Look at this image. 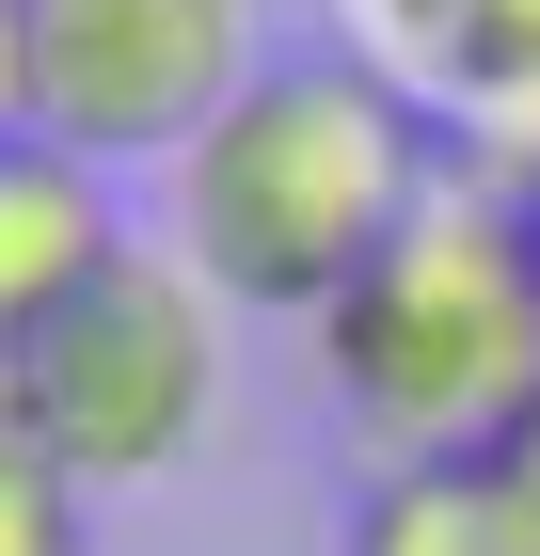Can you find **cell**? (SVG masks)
<instances>
[{"label": "cell", "instance_id": "obj_2", "mask_svg": "<svg viewBox=\"0 0 540 556\" xmlns=\"http://www.w3.org/2000/svg\"><path fill=\"white\" fill-rule=\"evenodd\" d=\"M334 429L381 462H493L540 445V239L508 191H429L398 223V255L318 318Z\"/></svg>", "mask_w": 540, "mask_h": 556}, {"label": "cell", "instance_id": "obj_1", "mask_svg": "<svg viewBox=\"0 0 540 556\" xmlns=\"http://www.w3.org/2000/svg\"><path fill=\"white\" fill-rule=\"evenodd\" d=\"M445 191L429 96H398L366 48H271L208 128L160 160V255L223 302V318H302L398 255V223Z\"/></svg>", "mask_w": 540, "mask_h": 556}, {"label": "cell", "instance_id": "obj_9", "mask_svg": "<svg viewBox=\"0 0 540 556\" xmlns=\"http://www.w3.org/2000/svg\"><path fill=\"white\" fill-rule=\"evenodd\" d=\"M508 207H525V239H540V175H525V191H508Z\"/></svg>", "mask_w": 540, "mask_h": 556}, {"label": "cell", "instance_id": "obj_4", "mask_svg": "<svg viewBox=\"0 0 540 556\" xmlns=\"http://www.w3.org/2000/svg\"><path fill=\"white\" fill-rule=\"evenodd\" d=\"M16 33H33V128L112 175L175 160L271 64V0H16Z\"/></svg>", "mask_w": 540, "mask_h": 556}, {"label": "cell", "instance_id": "obj_3", "mask_svg": "<svg viewBox=\"0 0 540 556\" xmlns=\"http://www.w3.org/2000/svg\"><path fill=\"white\" fill-rule=\"evenodd\" d=\"M0 397L48 429V462L80 477V493H143V477H175L208 445V414H223V302L191 287L160 239H127V255L0 366Z\"/></svg>", "mask_w": 540, "mask_h": 556}, {"label": "cell", "instance_id": "obj_8", "mask_svg": "<svg viewBox=\"0 0 540 556\" xmlns=\"http://www.w3.org/2000/svg\"><path fill=\"white\" fill-rule=\"evenodd\" d=\"M33 128V33H16V0H0V143Z\"/></svg>", "mask_w": 540, "mask_h": 556}, {"label": "cell", "instance_id": "obj_5", "mask_svg": "<svg viewBox=\"0 0 540 556\" xmlns=\"http://www.w3.org/2000/svg\"><path fill=\"white\" fill-rule=\"evenodd\" d=\"M112 255H127V191L80 160V143L16 128V143H0V366H16Z\"/></svg>", "mask_w": 540, "mask_h": 556}, {"label": "cell", "instance_id": "obj_7", "mask_svg": "<svg viewBox=\"0 0 540 556\" xmlns=\"http://www.w3.org/2000/svg\"><path fill=\"white\" fill-rule=\"evenodd\" d=\"M0 556H96V493L48 462V429L0 397Z\"/></svg>", "mask_w": 540, "mask_h": 556}, {"label": "cell", "instance_id": "obj_6", "mask_svg": "<svg viewBox=\"0 0 540 556\" xmlns=\"http://www.w3.org/2000/svg\"><path fill=\"white\" fill-rule=\"evenodd\" d=\"M350 556H540V462H381L350 493Z\"/></svg>", "mask_w": 540, "mask_h": 556}, {"label": "cell", "instance_id": "obj_10", "mask_svg": "<svg viewBox=\"0 0 540 556\" xmlns=\"http://www.w3.org/2000/svg\"><path fill=\"white\" fill-rule=\"evenodd\" d=\"M525 462H540V445H525Z\"/></svg>", "mask_w": 540, "mask_h": 556}]
</instances>
